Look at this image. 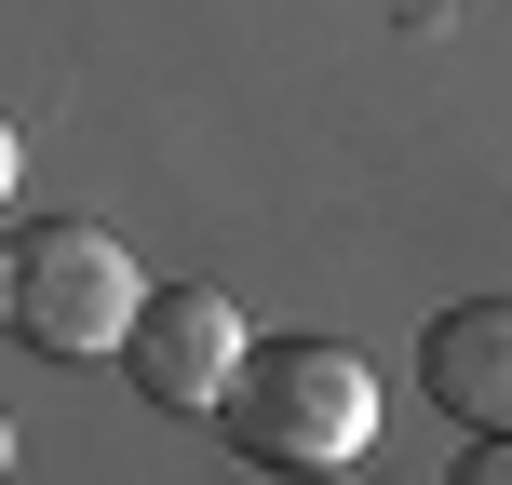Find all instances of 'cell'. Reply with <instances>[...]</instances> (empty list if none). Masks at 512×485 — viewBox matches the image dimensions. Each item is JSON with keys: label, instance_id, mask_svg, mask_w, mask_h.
Here are the masks:
<instances>
[{"label": "cell", "instance_id": "obj_1", "mask_svg": "<svg viewBox=\"0 0 512 485\" xmlns=\"http://www.w3.org/2000/svg\"><path fill=\"white\" fill-rule=\"evenodd\" d=\"M216 418H230V459L256 472H351L378 445V378L337 337H283V351H243Z\"/></svg>", "mask_w": 512, "mask_h": 485}, {"label": "cell", "instance_id": "obj_2", "mask_svg": "<svg viewBox=\"0 0 512 485\" xmlns=\"http://www.w3.org/2000/svg\"><path fill=\"white\" fill-rule=\"evenodd\" d=\"M135 310H149V283H135V256L108 230H81V216H54V230H14L0 256V324H14V351L41 364H81V351H122Z\"/></svg>", "mask_w": 512, "mask_h": 485}, {"label": "cell", "instance_id": "obj_3", "mask_svg": "<svg viewBox=\"0 0 512 485\" xmlns=\"http://www.w3.org/2000/svg\"><path fill=\"white\" fill-rule=\"evenodd\" d=\"M243 310L216 297V283H162L149 310H135V337H122V378L149 391L162 418H216L230 405V378H243Z\"/></svg>", "mask_w": 512, "mask_h": 485}, {"label": "cell", "instance_id": "obj_4", "mask_svg": "<svg viewBox=\"0 0 512 485\" xmlns=\"http://www.w3.org/2000/svg\"><path fill=\"white\" fill-rule=\"evenodd\" d=\"M418 391L459 418L472 445L512 432V297H459L432 337H418Z\"/></svg>", "mask_w": 512, "mask_h": 485}, {"label": "cell", "instance_id": "obj_5", "mask_svg": "<svg viewBox=\"0 0 512 485\" xmlns=\"http://www.w3.org/2000/svg\"><path fill=\"white\" fill-rule=\"evenodd\" d=\"M459 485H512V432H486V459H459Z\"/></svg>", "mask_w": 512, "mask_h": 485}]
</instances>
